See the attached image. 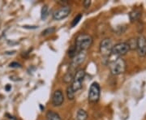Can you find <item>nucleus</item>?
Listing matches in <instances>:
<instances>
[{
	"label": "nucleus",
	"instance_id": "obj_6",
	"mask_svg": "<svg viewBox=\"0 0 146 120\" xmlns=\"http://www.w3.org/2000/svg\"><path fill=\"white\" fill-rule=\"evenodd\" d=\"M113 44L110 38H106L100 43V52L103 56H109L111 54Z\"/></svg>",
	"mask_w": 146,
	"mask_h": 120
},
{
	"label": "nucleus",
	"instance_id": "obj_21",
	"mask_svg": "<svg viewBox=\"0 0 146 120\" xmlns=\"http://www.w3.org/2000/svg\"><path fill=\"white\" fill-rule=\"evenodd\" d=\"M11 85H9V84H7V85L5 87L6 91H7V92H9V91L11 90Z\"/></svg>",
	"mask_w": 146,
	"mask_h": 120
},
{
	"label": "nucleus",
	"instance_id": "obj_8",
	"mask_svg": "<svg viewBox=\"0 0 146 120\" xmlns=\"http://www.w3.org/2000/svg\"><path fill=\"white\" fill-rule=\"evenodd\" d=\"M136 50L140 57L146 56V38L140 35L136 39Z\"/></svg>",
	"mask_w": 146,
	"mask_h": 120
},
{
	"label": "nucleus",
	"instance_id": "obj_14",
	"mask_svg": "<svg viewBox=\"0 0 146 120\" xmlns=\"http://www.w3.org/2000/svg\"><path fill=\"white\" fill-rule=\"evenodd\" d=\"M48 13H49V8L46 5L43 6L42 8V11H41V17L42 20H46L48 16Z\"/></svg>",
	"mask_w": 146,
	"mask_h": 120
},
{
	"label": "nucleus",
	"instance_id": "obj_19",
	"mask_svg": "<svg viewBox=\"0 0 146 120\" xmlns=\"http://www.w3.org/2000/svg\"><path fill=\"white\" fill-rule=\"evenodd\" d=\"M9 67L12 68H21V65L19 63H17V62H12L11 63H10Z\"/></svg>",
	"mask_w": 146,
	"mask_h": 120
},
{
	"label": "nucleus",
	"instance_id": "obj_15",
	"mask_svg": "<svg viewBox=\"0 0 146 120\" xmlns=\"http://www.w3.org/2000/svg\"><path fill=\"white\" fill-rule=\"evenodd\" d=\"M78 54L77 52V50H76V48L75 46H72L70 49H69V50H68V55H69V57L70 58H74L76 54Z\"/></svg>",
	"mask_w": 146,
	"mask_h": 120
},
{
	"label": "nucleus",
	"instance_id": "obj_22",
	"mask_svg": "<svg viewBox=\"0 0 146 120\" xmlns=\"http://www.w3.org/2000/svg\"><path fill=\"white\" fill-rule=\"evenodd\" d=\"M15 52H16V51H12V52H11V54H14ZM5 54H11V53H9V52H6Z\"/></svg>",
	"mask_w": 146,
	"mask_h": 120
},
{
	"label": "nucleus",
	"instance_id": "obj_10",
	"mask_svg": "<svg viewBox=\"0 0 146 120\" xmlns=\"http://www.w3.org/2000/svg\"><path fill=\"white\" fill-rule=\"evenodd\" d=\"M75 120H88V114L84 110L80 109L77 111Z\"/></svg>",
	"mask_w": 146,
	"mask_h": 120
},
{
	"label": "nucleus",
	"instance_id": "obj_4",
	"mask_svg": "<svg viewBox=\"0 0 146 120\" xmlns=\"http://www.w3.org/2000/svg\"><path fill=\"white\" fill-rule=\"evenodd\" d=\"M100 85L97 82H94L90 85L89 90V101L92 104L97 103L100 98Z\"/></svg>",
	"mask_w": 146,
	"mask_h": 120
},
{
	"label": "nucleus",
	"instance_id": "obj_20",
	"mask_svg": "<svg viewBox=\"0 0 146 120\" xmlns=\"http://www.w3.org/2000/svg\"><path fill=\"white\" fill-rule=\"evenodd\" d=\"M90 4H91V1L90 0H85V1H84L83 3V5L84 7V8H89V7H90Z\"/></svg>",
	"mask_w": 146,
	"mask_h": 120
},
{
	"label": "nucleus",
	"instance_id": "obj_9",
	"mask_svg": "<svg viewBox=\"0 0 146 120\" xmlns=\"http://www.w3.org/2000/svg\"><path fill=\"white\" fill-rule=\"evenodd\" d=\"M64 101V96L61 90H56L53 94L52 105L54 106H60Z\"/></svg>",
	"mask_w": 146,
	"mask_h": 120
},
{
	"label": "nucleus",
	"instance_id": "obj_18",
	"mask_svg": "<svg viewBox=\"0 0 146 120\" xmlns=\"http://www.w3.org/2000/svg\"><path fill=\"white\" fill-rule=\"evenodd\" d=\"M130 50H136V39H131L127 42Z\"/></svg>",
	"mask_w": 146,
	"mask_h": 120
},
{
	"label": "nucleus",
	"instance_id": "obj_5",
	"mask_svg": "<svg viewBox=\"0 0 146 120\" xmlns=\"http://www.w3.org/2000/svg\"><path fill=\"white\" fill-rule=\"evenodd\" d=\"M129 50H130V48L127 42H119V43L115 44V46H113L111 54L116 56H121V55L126 54Z\"/></svg>",
	"mask_w": 146,
	"mask_h": 120
},
{
	"label": "nucleus",
	"instance_id": "obj_17",
	"mask_svg": "<svg viewBox=\"0 0 146 120\" xmlns=\"http://www.w3.org/2000/svg\"><path fill=\"white\" fill-rule=\"evenodd\" d=\"M81 18H82V14H79V15H77V16L74 18V20H73L72 22V25H71V26L72 27L76 26V25L78 24L79 22H80V21L81 20Z\"/></svg>",
	"mask_w": 146,
	"mask_h": 120
},
{
	"label": "nucleus",
	"instance_id": "obj_7",
	"mask_svg": "<svg viewBox=\"0 0 146 120\" xmlns=\"http://www.w3.org/2000/svg\"><path fill=\"white\" fill-rule=\"evenodd\" d=\"M71 12V8L68 6H63L61 8L55 11L53 14V19L54 21H61L69 16Z\"/></svg>",
	"mask_w": 146,
	"mask_h": 120
},
{
	"label": "nucleus",
	"instance_id": "obj_16",
	"mask_svg": "<svg viewBox=\"0 0 146 120\" xmlns=\"http://www.w3.org/2000/svg\"><path fill=\"white\" fill-rule=\"evenodd\" d=\"M55 31V28L54 27H50L46 29H45L44 31L42 32V36H46V35H49V34H51L54 32Z\"/></svg>",
	"mask_w": 146,
	"mask_h": 120
},
{
	"label": "nucleus",
	"instance_id": "obj_12",
	"mask_svg": "<svg viewBox=\"0 0 146 120\" xmlns=\"http://www.w3.org/2000/svg\"><path fill=\"white\" fill-rule=\"evenodd\" d=\"M141 15V11L139 10V9H135V10L132 11L130 14H129V17H130L131 21H135L140 18Z\"/></svg>",
	"mask_w": 146,
	"mask_h": 120
},
{
	"label": "nucleus",
	"instance_id": "obj_11",
	"mask_svg": "<svg viewBox=\"0 0 146 120\" xmlns=\"http://www.w3.org/2000/svg\"><path fill=\"white\" fill-rule=\"evenodd\" d=\"M46 120H62L61 117L59 115L53 111V110H49L46 113Z\"/></svg>",
	"mask_w": 146,
	"mask_h": 120
},
{
	"label": "nucleus",
	"instance_id": "obj_2",
	"mask_svg": "<svg viewBox=\"0 0 146 120\" xmlns=\"http://www.w3.org/2000/svg\"><path fill=\"white\" fill-rule=\"evenodd\" d=\"M110 70L113 75H120L125 72L126 63L122 58H118L110 64Z\"/></svg>",
	"mask_w": 146,
	"mask_h": 120
},
{
	"label": "nucleus",
	"instance_id": "obj_13",
	"mask_svg": "<svg viewBox=\"0 0 146 120\" xmlns=\"http://www.w3.org/2000/svg\"><path fill=\"white\" fill-rule=\"evenodd\" d=\"M75 95H76V92L73 90L72 88V86H68V89H67V96H68V98L69 100H73L75 98Z\"/></svg>",
	"mask_w": 146,
	"mask_h": 120
},
{
	"label": "nucleus",
	"instance_id": "obj_1",
	"mask_svg": "<svg viewBox=\"0 0 146 120\" xmlns=\"http://www.w3.org/2000/svg\"><path fill=\"white\" fill-rule=\"evenodd\" d=\"M93 42H94L93 37L89 34H85V33L80 34L78 37H76V44H75L77 52H82L88 50L89 47L92 46Z\"/></svg>",
	"mask_w": 146,
	"mask_h": 120
},
{
	"label": "nucleus",
	"instance_id": "obj_3",
	"mask_svg": "<svg viewBox=\"0 0 146 120\" xmlns=\"http://www.w3.org/2000/svg\"><path fill=\"white\" fill-rule=\"evenodd\" d=\"M84 77H85V72L83 69L79 70L75 74L72 80V84L71 86L76 93L78 92L79 90L82 88Z\"/></svg>",
	"mask_w": 146,
	"mask_h": 120
}]
</instances>
